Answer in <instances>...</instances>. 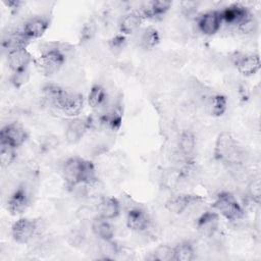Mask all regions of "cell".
Wrapping results in <instances>:
<instances>
[{
	"instance_id": "obj_1",
	"label": "cell",
	"mask_w": 261,
	"mask_h": 261,
	"mask_svg": "<svg viewBox=\"0 0 261 261\" xmlns=\"http://www.w3.org/2000/svg\"><path fill=\"white\" fill-rule=\"evenodd\" d=\"M44 99L55 108L70 117H77L83 111L85 99L83 95L67 91L58 85L48 84L43 89Z\"/></svg>"
},
{
	"instance_id": "obj_24",
	"label": "cell",
	"mask_w": 261,
	"mask_h": 261,
	"mask_svg": "<svg viewBox=\"0 0 261 261\" xmlns=\"http://www.w3.org/2000/svg\"><path fill=\"white\" fill-rule=\"evenodd\" d=\"M207 108L211 115L219 117L224 114L227 108V100L225 96L220 94H215L209 97L207 102Z\"/></svg>"
},
{
	"instance_id": "obj_19",
	"label": "cell",
	"mask_w": 261,
	"mask_h": 261,
	"mask_svg": "<svg viewBox=\"0 0 261 261\" xmlns=\"http://www.w3.org/2000/svg\"><path fill=\"white\" fill-rule=\"evenodd\" d=\"M144 17L140 11H130L125 13L119 20V31L122 35H130L141 27Z\"/></svg>"
},
{
	"instance_id": "obj_29",
	"label": "cell",
	"mask_w": 261,
	"mask_h": 261,
	"mask_svg": "<svg viewBox=\"0 0 261 261\" xmlns=\"http://www.w3.org/2000/svg\"><path fill=\"white\" fill-rule=\"evenodd\" d=\"M95 31H96V25L92 20H89L88 22H86L81 30V34H80L81 42L84 43V42L90 41L95 35Z\"/></svg>"
},
{
	"instance_id": "obj_15",
	"label": "cell",
	"mask_w": 261,
	"mask_h": 261,
	"mask_svg": "<svg viewBox=\"0 0 261 261\" xmlns=\"http://www.w3.org/2000/svg\"><path fill=\"white\" fill-rule=\"evenodd\" d=\"M222 20L220 17V11L211 10L203 13L198 18V28L206 36H212L216 34L221 27Z\"/></svg>"
},
{
	"instance_id": "obj_5",
	"label": "cell",
	"mask_w": 261,
	"mask_h": 261,
	"mask_svg": "<svg viewBox=\"0 0 261 261\" xmlns=\"http://www.w3.org/2000/svg\"><path fill=\"white\" fill-rule=\"evenodd\" d=\"M88 160L80 157L68 158L62 166V176L69 188L84 184Z\"/></svg>"
},
{
	"instance_id": "obj_10",
	"label": "cell",
	"mask_w": 261,
	"mask_h": 261,
	"mask_svg": "<svg viewBox=\"0 0 261 261\" xmlns=\"http://www.w3.org/2000/svg\"><path fill=\"white\" fill-rule=\"evenodd\" d=\"M92 125L93 119L91 117H72L65 129L66 141L70 144L77 143Z\"/></svg>"
},
{
	"instance_id": "obj_17",
	"label": "cell",
	"mask_w": 261,
	"mask_h": 261,
	"mask_svg": "<svg viewBox=\"0 0 261 261\" xmlns=\"http://www.w3.org/2000/svg\"><path fill=\"white\" fill-rule=\"evenodd\" d=\"M201 199L198 196L194 195H177L173 198H171L167 203H166V208L174 213L181 214L184 213L187 209H189L192 205L198 203Z\"/></svg>"
},
{
	"instance_id": "obj_18",
	"label": "cell",
	"mask_w": 261,
	"mask_h": 261,
	"mask_svg": "<svg viewBox=\"0 0 261 261\" xmlns=\"http://www.w3.org/2000/svg\"><path fill=\"white\" fill-rule=\"evenodd\" d=\"M171 7V2L164 0H154L146 2L141 8L140 13L144 18H155L165 14Z\"/></svg>"
},
{
	"instance_id": "obj_13",
	"label": "cell",
	"mask_w": 261,
	"mask_h": 261,
	"mask_svg": "<svg viewBox=\"0 0 261 261\" xmlns=\"http://www.w3.org/2000/svg\"><path fill=\"white\" fill-rule=\"evenodd\" d=\"M30 206V196L24 187L17 188L7 200V210L12 215L22 214Z\"/></svg>"
},
{
	"instance_id": "obj_3",
	"label": "cell",
	"mask_w": 261,
	"mask_h": 261,
	"mask_svg": "<svg viewBox=\"0 0 261 261\" xmlns=\"http://www.w3.org/2000/svg\"><path fill=\"white\" fill-rule=\"evenodd\" d=\"M214 209L229 221H237L244 217V209L234 196L228 192L220 193L213 204Z\"/></svg>"
},
{
	"instance_id": "obj_23",
	"label": "cell",
	"mask_w": 261,
	"mask_h": 261,
	"mask_svg": "<svg viewBox=\"0 0 261 261\" xmlns=\"http://www.w3.org/2000/svg\"><path fill=\"white\" fill-rule=\"evenodd\" d=\"M107 93L101 85H94L88 95V104L92 109H98L105 105Z\"/></svg>"
},
{
	"instance_id": "obj_25",
	"label": "cell",
	"mask_w": 261,
	"mask_h": 261,
	"mask_svg": "<svg viewBox=\"0 0 261 261\" xmlns=\"http://www.w3.org/2000/svg\"><path fill=\"white\" fill-rule=\"evenodd\" d=\"M195 254L194 246L190 242H181L173 247V261H192Z\"/></svg>"
},
{
	"instance_id": "obj_26",
	"label": "cell",
	"mask_w": 261,
	"mask_h": 261,
	"mask_svg": "<svg viewBox=\"0 0 261 261\" xmlns=\"http://www.w3.org/2000/svg\"><path fill=\"white\" fill-rule=\"evenodd\" d=\"M160 41L158 31L152 27L146 28L140 37V46L145 50L155 48Z\"/></svg>"
},
{
	"instance_id": "obj_20",
	"label": "cell",
	"mask_w": 261,
	"mask_h": 261,
	"mask_svg": "<svg viewBox=\"0 0 261 261\" xmlns=\"http://www.w3.org/2000/svg\"><path fill=\"white\" fill-rule=\"evenodd\" d=\"M92 231L103 242H111L114 238V227L110 223V220L100 216L93 220Z\"/></svg>"
},
{
	"instance_id": "obj_11",
	"label": "cell",
	"mask_w": 261,
	"mask_h": 261,
	"mask_svg": "<svg viewBox=\"0 0 261 261\" xmlns=\"http://www.w3.org/2000/svg\"><path fill=\"white\" fill-rule=\"evenodd\" d=\"M50 25V20L48 17L43 15H37L29 18L24 21L19 31L24 35V37L32 41L41 38Z\"/></svg>"
},
{
	"instance_id": "obj_8",
	"label": "cell",
	"mask_w": 261,
	"mask_h": 261,
	"mask_svg": "<svg viewBox=\"0 0 261 261\" xmlns=\"http://www.w3.org/2000/svg\"><path fill=\"white\" fill-rule=\"evenodd\" d=\"M220 17L222 22L233 25L238 29L253 19V16L248 8L242 4H231L225 7L220 11Z\"/></svg>"
},
{
	"instance_id": "obj_6",
	"label": "cell",
	"mask_w": 261,
	"mask_h": 261,
	"mask_svg": "<svg viewBox=\"0 0 261 261\" xmlns=\"http://www.w3.org/2000/svg\"><path fill=\"white\" fill-rule=\"evenodd\" d=\"M40 224L31 218H19L11 226V236L18 244H28L39 232Z\"/></svg>"
},
{
	"instance_id": "obj_2",
	"label": "cell",
	"mask_w": 261,
	"mask_h": 261,
	"mask_svg": "<svg viewBox=\"0 0 261 261\" xmlns=\"http://www.w3.org/2000/svg\"><path fill=\"white\" fill-rule=\"evenodd\" d=\"M214 157L226 164L236 165L241 162L243 157L241 148L230 133L222 132L218 135L214 147Z\"/></svg>"
},
{
	"instance_id": "obj_14",
	"label": "cell",
	"mask_w": 261,
	"mask_h": 261,
	"mask_svg": "<svg viewBox=\"0 0 261 261\" xmlns=\"http://www.w3.org/2000/svg\"><path fill=\"white\" fill-rule=\"evenodd\" d=\"M150 224H151V219L145 210L135 207L127 211L126 225L130 230L142 232L147 230Z\"/></svg>"
},
{
	"instance_id": "obj_9",
	"label": "cell",
	"mask_w": 261,
	"mask_h": 261,
	"mask_svg": "<svg viewBox=\"0 0 261 261\" xmlns=\"http://www.w3.org/2000/svg\"><path fill=\"white\" fill-rule=\"evenodd\" d=\"M231 61L238 71L246 76L254 75L261 66L259 55L254 53L234 52L231 55Z\"/></svg>"
},
{
	"instance_id": "obj_12",
	"label": "cell",
	"mask_w": 261,
	"mask_h": 261,
	"mask_svg": "<svg viewBox=\"0 0 261 261\" xmlns=\"http://www.w3.org/2000/svg\"><path fill=\"white\" fill-rule=\"evenodd\" d=\"M32 61L33 57L27 48L14 49L7 52V64L12 73L29 69Z\"/></svg>"
},
{
	"instance_id": "obj_32",
	"label": "cell",
	"mask_w": 261,
	"mask_h": 261,
	"mask_svg": "<svg viewBox=\"0 0 261 261\" xmlns=\"http://www.w3.org/2000/svg\"><path fill=\"white\" fill-rule=\"evenodd\" d=\"M125 37L121 34V35H116L115 37H113L110 41H109V45L111 47V49L114 50H120L124 47L125 45Z\"/></svg>"
},
{
	"instance_id": "obj_21",
	"label": "cell",
	"mask_w": 261,
	"mask_h": 261,
	"mask_svg": "<svg viewBox=\"0 0 261 261\" xmlns=\"http://www.w3.org/2000/svg\"><path fill=\"white\" fill-rule=\"evenodd\" d=\"M120 213V203L114 197L104 198L98 204V216L111 220L116 218Z\"/></svg>"
},
{
	"instance_id": "obj_4",
	"label": "cell",
	"mask_w": 261,
	"mask_h": 261,
	"mask_svg": "<svg viewBox=\"0 0 261 261\" xmlns=\"http://www.w3.org/2000/svg\"><path fill=\"white\" fill-rule=\"evenodd\" d=\"M65 55L61 49L57 47L48 48L42 52L41 56L36 60V65L46 75L56 73L64 64Z\"/></svg>"
},
{
	"instance_id": "obj_22",
	"label": "cell",
	"mask_w": 261,
	"mask_h": 261,
	"mask_svg": "<svg viewBox=\"0 0 261 261\" xmlns=\"http://www.w3.org/2000/svg\"><path fill=\"white\" fill-rule=\"evenodd\" d=\"M196 148V137L191 130H184L178 138V150L180 155L189 159Z\"/></svg>"
},
{
	"instance_id": "obj_7",
	"label": "cell",
	"mask_w": 261,
	"mask_h": 261,
	"mask_svg": "<svg viewBox=\"0 0 261 261\" xmlns=\"http://www.w3.org/2000/svg\"><path fill=\"white\" fill-rule=\"evenodd\" d=\"M27 129L18 122H10L0 130V144H5L17 149L28 140Z\"/></svg>"
},
{
	"instance_id": "obj_16",
	"label": "cell",
	"mask_w": 261,
	"mask_h": 261,
	"mask_svg": "<svg viewBox=\"0 0 261 261\" xmlns=\"http://www.w3.org/2000/svg\"><path fill=\"white\" fill-rule=\"evenodd\" d=\"M197 228L205 237H212L219 226V214L214 211H205L197 219Z\"/></svg>"
},
{
	"instance_id": "obj_33",
	"label": "cell",
	"mask_w": 261,
	"mask_h": 261,
	"mask_svg": "<svg viewBox=\"0 0 261 261\" xmlns=\"http://www.w3.org/2000/svg\"><path fill=\"white\" fill-rule=\"evenodd\" d=\"M5 4L8 6V7H10V8H18L19 7V5L21 4V2L20 1H8V2H5Z\"/></svg>"
},
{
	"instance_id": "obj_27",
	"label": "cell",
	"mask_w": 261,
	"mask_h": 261,
	"mask_svg": "<svg viewBox=\"0 0 261 261\" xmlns=\"http://www.w3.org/2000/svg\"><path fill=\"white\" fill-rule=\"evenodd\" d=\"M15 148L5 144H0V163L3 167L9 166L16 158Z\"/></svg>"
},
{
	"instance_id": "obj_31",
	"label": "cell",
	"mask_w": 261,
	"mask_h": 261,
	"mask_svg": "<svg viewBox=\"0 0 261 261\" xmlns=\"http://www.w3.org/2000/svg\"><path fill=\"white\" fill-rule=\"evenodd\" d=\"M249 193L252 200L255 201L256 203H259V200H260V180L259 179H254L250 184Z\"/></svg>"
},
{
	"instance_id": "obj_28",
	"label": "cell",
	"mask_w": 261,
	"mask_h": 261,
	"mask_svg": "<svg viewBox=\"0 0 261 261\" xmlns=\"http://www.w3.org/2000/svg\"><path fill=\"white\" fill-rule=\"evenodd\" d=\"M153 259L158 261H171L173 260V247L160 246L153 253Z\"/></svg>"
},
{
	"instance_id": "obj_30",
	"label": "cell",
	"mask_w": 261,
	"mask_h": 261,
	"mask_svg": "<svg viewBox=\"0 0 261 261\" xmlns=\"http://www.w3.org/2000/svg\"><path fill=\"white\" fill-rule=\"evenodd\" d=\"M28 80H29V69L19 71V72H13L11 75V83L17 88L25 84Z\"/></svg>"
}]
</instances>
